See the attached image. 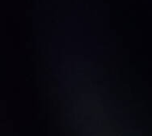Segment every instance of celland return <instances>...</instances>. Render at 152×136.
I'll use <instances>...</instances> for the list:
<instances>
[]
</instances>
